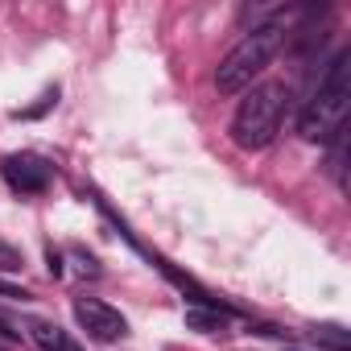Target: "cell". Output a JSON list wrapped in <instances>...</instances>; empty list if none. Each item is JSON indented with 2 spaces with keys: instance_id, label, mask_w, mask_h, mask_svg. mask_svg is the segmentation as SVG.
I'll use <instances>...</instances> for the list:
<instances>
[{
  "instance_id": "6da1fadb",
  "label": "cell",
  "mask_w": 351,
  "mask_h": 351,
  "mask_svg": "<svg viewBox=\"0 0 351 351\" xmlns=\"http://www.w3.org/2000/svg\"><path fill=\"white\" fill-rule=\"evenodd\" d=\"M347 104H351V50H339V54L326 62L318 87L310 91V99H306V108H302V116H298V132H302L306 141L326 145V141L343 128Z\"/></svg>"
},
{
  "instance_id": "277c9868",
  "label": "cell",
  "mask_w": 351,
  "mask_h": 351,
  "mask_svg": "<svg viewBox=\"0 0 351 351\" xmlns=\"http://www.w3.org/2000/svg\"><path fill=\"white\" fill-rule=\"evenodd\" d=\"M75 322L87 330V339H95V343H120L124 335H128V318L116 310V306H108V302H99V298H79L75 302Z\"/></svg>"
},
{
  "instance_id": "8992f818",
  "label": "cell",
  "mask_w": 351,
  "mask_h": 351,
  "mask_svg": "<svg viewBox=\"0 0 351 351\" xmlns=\"http://www.w3.org/2000/svg\"><path fill=\"white\" fill-rule=\"evenodd\" d=\"M29 339L42 347V351H83L58 322H50V318H29Z\"/></svg>"
},
{
  "instance_id": "3957f363",
  "label": "cell",
  "mask_w": 351,
  "mask_h": 351,
  "mask_svg": "<svg viewBox=\"0 0 351 351\" xmlns=\"http://www.w3.org/2000/svg\"><path fill=\"white\" fill-rule=\"evenodd\" d=\"M285 108H289V87L285 83H256V87H248V95L240 99V108L232 116V141L240 149H248V153L273 145V136L281 132Z\"/></svg>"
},
{
  "instance_id": "ba28073f",
  "label": "cell",
  "mask_w": 351,
  "mask_h": 351,
  "mask_svg": "<svg viewBox=\"0 0 351 351\" xmlns=\"http://www.w3.org/2000/svg\"><path fill=\"white\" fill-rule=\"evenodd\" d=\"M310 339H314V343H326L330 351H351V330L339 326V322H318V326L310 330Z\"/></svg>"
},
{
  "instance_id": "52a82bcc",
  "label": "cell",
  "mask_w": 351,
  "mask_h": 351,
  "mask_svg": "<svg viewBox=\"0 0 351 351\" xmlns=\"http://www.w3.org/2000/svg\"><path fill=\"white\" fill-rule=\"evenodd\" d=\"M228 318H232V314H228L223 306H211V310H186V326H191V330H203V335L223 330Z\"/></svg>"
},
{
  "instance_id": "7a4b0ae2",
  "label": "cell",
  "mask_w": 351,
  "mask_h": 351,
  "mask_svg": "<svg viewBox=\"0 0 351 351\" xmlns=\"http://www.w3.org/2000/svg\"><path fill=\"white\" fill-rule=\"evenodd\" d=\"M281 46H285V21H281V17H269V21L252 25V29L223 54V62H219V71H215L219 95H236V91L252 87V79L265 75V66L277 58Z\"/></svg>"
},
{
  "instance_id": "30bf717a",
  "label": "cell",
  "mask_w": 351,
  "mask_h": 351,
  "mask_svg": "<svg viewBox=\"0 0 351 351\" xmlns=\"http://www.w3.org/2000/svg\"><path fill=\"white\" fill-rule=\"evenodd\" d=\"M54 99H58V87H50V91L42 95V104H38V108H25V112H17V116H25V120H34V116H42V112H46V108H50Z\"/></svg>"
},
{
  "instance_id": "9c48e42d",
  "label": "cell",
  "mask_w": 351,
  "mask_h": 351,
  "mask_svg": "<svg viewBox=\"0 0 351 351\" xmlns=\"http://www.w3.org/2000/svg\"><path fill=\"white\" fill-rule=\"evenodd\" d=\"M17 269H21V252L0 240V273H17Z\"/></svg>"
},
{
  "instance_id": "5b68a950",
  "label": "cell",
  "mask_w": 351,
  "mask_h": 351,
  "mask_svg": "<svg viewBox=\"0 0 351 351\" xmlns=\"http://www.w3.org/2000/svg\"><path fill=\"white\" fill-rule=\"evenodd\" d=\"M0 173H5V182L21 195H42L54 182V165L34 157V153H9L0 161Z\"/></svg>"
}]
</instances>
